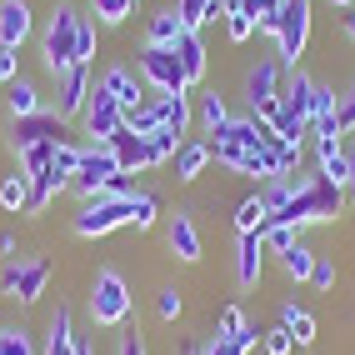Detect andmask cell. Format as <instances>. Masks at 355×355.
Here are the masks:
<instances>
[{"label": "cell", "instance_id": "1", "mask_svg": "<svg viewBox=\"0 0 355 355\" xmlns=\"http://www.w3.org/2000/svg\"><path fill=\"white\" fill-rule=\"evenodd\" d=\"M340 216H345V191H340V185H325V180L315 175V180H305V185H300V191H295L286 205H280V210H275L270 220H275V225H295V230H300V225L340 220Z\"/></svg>", "mask_w": 355, "mask_h": 355}, {"label": "cell", "instance_id": "2", "mask_svg": "<svg viewBox=\"0 0 355 355\" xmlns=\"http://www.w3.org/2000/svg\"><path fill=\"white\" fill-rule=\"evenodd\" d=\"M311 96H315V80L295 65L291 80H286V90H280V101H275V110L266 115L270 130H275L280 140H291V146H300V140H305V130H311Z\"/></svg>", "mask_w": 355, "mask_h": 355}, {"label": "cell", "instance_id": "3", "mask_svg": "<svg viewBox=\"0 0 355 355\" xmlns=\"http://www.w3.org/2000/svg\"><path fill=\"white\" fill-rule=\"evenodd\" d=\"M85 305H90V320H96L101 330H115V325H125V320H130L135 295H130V286H125V275L105 266V270H96V280H90Z\"/></svg>", "mask_w": 355, "mask_h": 355}, {"label": "cell", "instance_id": "4", "mask_svg": "<svg viewBox=\"0 0 355 355\" xmlns=\"http://www.w3.org/2000/svg\"><path fill=\"white\" fill-rule=\"evenodd\" d=\"M76 40H80V15H76L70 0H60L55 15H51V26H45V35H40V55H45V70H51V76L80 65L76 60Z\"/></svg>", "mask_w": 355, "mask_h": 355}, {"label": "cell", "instance_id": "5", "mask_svg": "<svg viewBox=\"0 0 355 355\" xmlns=\"http://www.w3.org/2000/svg\"><path fill=\"white\" fill-rule=\"evenodd\" d=\"M130 216H135V196H96V200H85L76 210L70 230H76L80 241H101V235L130 225Z\"/></svg>", "mask_w": 355, "mask_h": 355}, {"label": "cell", "instance_id": "6", "mask_svg": "<svg viewBox=\"0 0 355 355\" xmlns=\"http://www.w3.org/2000/svg\"><path fill=\"white\" fill-rule=\"evenodd\" d=\"M135 76L146 80V90H155V96H191V85H185L180 60H175L171 45H140Z\"/></svg>", "mask_w": 355, "mask_h": 355}, {"label": "cell", "instance_id": "7", "mask_svg": "<svg viewBox=\"0 0 355 355\" xmlns=\"http://www.w3.org/2000/svg\"><path fill=\"white\" fill-rule=\"evenodd\" d=\"M311 6L315 0H286L280 6V31H275V60L295 70L300 55H305V45H311Z\"/></svg>", "mask_w": 355, "mask_h": 355}, {"label": "cell", "instance_id": "8", "mask_svg": "<svg viewBox=\"0 0 355 355\" xmlns=\"http://www.w3.org/2000/svg\"><path fill=\"white\" fill-rule=\"evenodd\" d=\"M115 175H125L121 160H115V150L90 140V146L80 150V171L70 175V191H76L80 200H96V196H105V185H110Z\"/></svg>", "mask_w": 355, "mask_h": 355}, {"label": "cell", "instance_id": "9", "mask_svg": "<svg viewBox=\"0 0 355 355\" xmlns=\"http://www.w3.org/2000/svg\"><path fill=\"white\" fill-rule=\"evenodd\" d=\"M51 286V260L35 255V260H6V270H0V291L20 305H35Z\"/></svg>", "mask_w": 355, "mask_h": 355}, {"label": "cell", "instance_id": "10", "mask_svg": "<svg viewBox=\"0 0 355 355\" xmlns=\"http://www.w3.org/2000/svg\"><path fill=\"white\" fill-rule=\"evenodd\" d=\"M280 60H270V55H260L250 70H245V105L255 110V115H270L275 110V101H280Z\"/></svg>", "mask_w": 355, "mask_h": 355}, {"label": "cell", "instance_id": "11", "mask_svg": "<svg viewBox=\"0 0 355 355\" xmlns=\"http://www.w3.org/2000/svg\"><path fill=\"white\" fill-rule=\"evenodd\" d=\"M121 125H125V110L115 105V96L105 85H96V90H90V105H85V135L96 140V146H110Z\"/></svg>", "mask_w": 355, "mask_h": 355}, {"label": "cell", "instance_id": "12", "mask_svg": "<svg viewBox=\"0 0 355 355\" xmlns=\"http://www.w3.org/2000/svg\"><path fill=\"white\" fill-rule=\"evenodd\" d=\"M90 65H70V70H60L55 76V115L60 121H76V115H85V105H90Z\"/></svg>", "mask_w": 355, "mask_h": 355}, {"label": "cell", "instance_id": "13", "mask_svg": "<svg viewBox=\"0 0 355 355\" xmlns=\"http://www.w3.org/2000/svg\"><path fill=\"white\" fill-rule=\"evenodd\" d=\"M70 135V121H60L55 110H40V115H26V121L10 125V140L15 150H31V146H55V140Z\"/></svg>", "mask_w": 355, "mask_h": 355}, {"label": "cell", "instance_id": "14", "mask_svg": "<svg viewBox=\"0 0 355 355\" xmlns=\"http://www.w3.org/2000/svg\"><path fill=\"white\" fill-rule=\"evenodd\" d=\"M165 245H171V255L180 260V266H196L200 260V225L191 210H175L171 225H165Z\"/></svg>", "mask_w": 355, "mask_h": 355}, {"label": "cell", "instance_id": "15", "mask_svg": "<svg viewBox=\"0 0 355 355\" xmlns=\"http://www.w3.org/2000/svg\"><path fill=\"white\" fill-rule=\"evenodd\" d=\"M101 85L115 96V105H121V110H135V105L150 101V96H146V80L135 76V65H110L105 76H101Z\"/></svg>", "mask_w": 355, "mask_h": 355}, {"label": "cell", "instance_id": "16", "mask_svg": "<svg viewBox=\"0 0 355 355\" xmlns=\"http://www.w3.org/2000/svg\"><path fill=\"white\" fill-rule=\"evenodd\" d=\"M260 270H266V241H260V230H250V235H241V245H235V280H241L245 291H255Z\"/></svg>", "mask_w": 355, "mask_h": 355}, {"label": "cell", "instance_id": "17", "mask_svg": "<svg viewBox=\"0 0 355 355\" xmlns=\"http://www.w3.org/2000/svg\"><path fill=\"white\" fill-rule=\"evenodd\" d=\"M31 6L26 0H0V45H10V51H20V45L31 40Z\"/></svg>", "mask_w": 355, "mask_h": 355}, {"label": "cell", "instance_id": "18", "mask_svg": "<svg viewBox=\"0 0 355 355\" xmlns=\"http://www.w3.org/2000/svg\"><path fill=\"white\" fill-rule=\"evenodd\" d=\"M175 60H180V76H185V85H200V80H205V65H210V51H205V40H200V31H185V35L175 40Z\"/></svg>", "mask_w": 355, "mask_h": 355}, {"label": "cell", "instance_id": "19", "mask_svg": "<svg viewBox=\"0 0 355 355\" xmlns=\"http://www.w3.org/2000/svg\"><path fill=\"white\" fill-rule=\"evenodd\" d=\"M26 175V171H20ZM31 180V200H26V216H40L45 205H51L60 191H70V175H60L55 165H45V171H35V175H26Z\"/></svg>", "mask_w": 355, "mask_h": 355}, {"label": "cell", "instance_id": "20", "mask_svg": "<svg viewBox=\"0 0 355 355\" xmlns=\"http://www.w3.org/2000/svg\"><path fill=\"white\" fill-rule=\"evenodd\" d=\"M110 150H115V160H121V171L125 175H135V171H150V146H146V135H135V130H115V140H110Z\"/></svg>", "mask_w": 355, "mask_h": 355}, {"label": "cell", "instance_id": "21", "mask_svg": "<svg viewBox=\"0 0 355 355\" xmlns=\"http://www.w3.org/2000/svg\"><path fill=\"white\" fill-rule=\"evenodd\" d=\"M6 110H10V121H26V115H40L45 110V96H40V85L26 80V76H15L6 85Z\"/></svg>", "mask_w": 355, "mask_h": 355}, {"label": "cell", "instance_id": "22", "mask_svg": "<svg viewBox=\"0 0 355 355\" xmlns=\"http://www.w3.org/2000/svg\"><path fill=\"white\" fill-rule=\"evenodd\" d=\"M210 160H216V155H210V140H185V146L175 150V160H171L175 165V180H185V185L200 180Z\"/></svg>", "mask_w": 355, "mask_h": 355}, {"label": "cell", "instance_id": "23", "mask_svg": "<svg viewBox=\"0 0 355 355\" xmlns=\"http://www.w3.org/2000/svg\"><path fill=\"white\" fill-rule=\"evenodd\" d=\"M155 110H160V125H165V130H175L180 140L191 135V125H196L191 96H155Z\"/></svg>", "mask_w": 355, "mask_h": 355}, {"label": "cell", "instance_id": "24", "mask_svg": "<svg viewBox=\"0 0 355 355\" xmlns=\"http://www.w3.org/2000/svg\"><path fill=\"white\" fill-rule=\"evenodd\" d=\"M180 35H185V26H180L175 6H160V10L150 15V26H146V45H171V51H175Z\"/></svg>", "mask_w": 355, "mask_h": 355}, {"label": "cell", "instance_id": "25", "mask_svg": "<svg viewBox=\"0 0 355 355\" xmlns=\"http://www.w3.org/2000/svg\"><path fill=\"white\" fill-rule=\"evenodd\" d=\"M196 121H200V130H205V135H216V130H225V121H230V105H225V96H220V90H200Z\"/></svg>", "mask_w": 355, "mask_h": 355}, {"label": "cell", "instance_id": "26", "mask_svg": "<svg viewBox=\"0 0 355 355\" xmlns=\"http://www.w3.org/2000/svg\"><path fill=\"white\" fill-rule=\"evenodd\" d=\"M175 15H180L185 31H200L216 15H225V0H175Z\"/></svg>", "mask_w": 355, "mask_h": 355}, {"label": "cell", "instance_id": "27", "mask_svg": "<svg viewBox=\"0 0 355 355\" xmlns=\"http://www.w3.org/2000/svg\"><path fill=\"white\" fill-rule=\"evenodd\" d=\"M280 325H286L291 336H295V345H315V315H311V311H300L295 300L280 305Z\"/></svg>", "mask_w": 355, "mask_h": 355}, {"label": "cell", "instance_id": "28", "mask_svg": "<svg viewBox=\"0 0 355 355\" xmlns=\"http://www.w3.org/2000/svg\"><path fill=\"white\" fill-rule=\"evenodd\" d=\"M266 220H270V210H266V200H260V191H255V196H245L241 205H235V230H241V235L266 230Z\"/></svg>", "mask_w": 355, "mask_h": 355}, {"label": "cell", "instance_id": "29", "mask_svg": "<svg viewBox=\"0 0 355 355\" xmlns=\"http://www.w3.org/2000/svg\"><path fill=\"white\" fill-rule=\"evenodd\" d=\"M220 20H225V40H230V45H245V40L255 35V20L245 15L241 0H225V15H220Z\"/></svg>", "mask_w": 355, "mask_h": 355}, {"label": "cell", "instance_id": "30", "mask_svg": "<svg viewBox=\"0 0 355 355\" xmlns=\"http://www.w3.org/2000/svg\"><path fill=\"white\" fill-rule=\"evenodd\" d=\"M26 200H31V180L26 175H6V180H0V210L26 216Z\"/></svg>", "mask_w": 355, "mask_h": 355}, {"label": "cell", "instance_id": "31", "mask_svg": "<svg viewBox=\"0 0 355 355\" xmlns=\"http://www.w3.org/2000/svg\"><path fill=\"white\" fill-rule=\"evenodd\" d=\"M146 146H150V171H155V165H171V160H175V150L185 146V140H180L175 130H165V125H160L155 135H146Z\"/></svg>", "mask_w": 355, "mask_h": 355}, {"label": "cell", "instance_id": "32", "mask_svg": "<svg viewBox=\"0 0 355 355\" xmlns=\"http://www.w3.org/2000/svg\"><path fill=\"white\" fill-rule=\"evenodd\" d=\"M280 270H286L291 280H311V270H315V250H311V245H291L286 255H280Z\"/></svg>", "mask_w": 355, "mask_h": 355}, {"label": "cell", "instance_id": "33", "mask_svg": "<svg viewBox=\"0 0 355 355\" xmlns=\"http://www.w3.org/2000/svg\"><path fill=\"white\" fill-rule=\"evenodd\" d=\"M90 15H96L101 26H125L135 15V0H90Z\"/></svg>", "mask_w": 355, "mask_h": 355}, {"label": "cell", "instance_id": "34", "mask_svg": "<svg viewBox=\"0 0 355 355\" xmlns=\"http://www.w3.org/2000/svg\"><path fill=\"white\" fill-rule=\"evenodd\" d=\"M0 355H35V336L26 325H6L0 330Z\"/></svg>", "mask_w": 355, "mask_h": 355}, {"label": "cell", "instance_id": "35", "mask_svg": "<svg viewBox=\"0 0 355 355\" xmlns=\"http://www.w3.org/2000/svg\"><path fill=\"white\" fill-rule=\"evenodd\" d=\"M260 241H266V250L286 255L291 245H300V230H295V225H275V220H266V230H260Z\"/></svg>", "mask_w": 355, "mask_h": 355}, {"label": "cell", "instance_id": "36", "mask_svg": "<svg viewBox=\"0 0 355 355\" xmlns=\"http://www.w3.org/2000/svg\"><path fill=\"white\" fill-rule=\"evenodd\" d=\"M125 130H135V135H155V130H160V110H155V101L125 110Z\"/></svg>", "mask_w": 355, "mask_h": 355}, {"label": "cell", "instance_id": "37", "mask_svg": "<svg viewBox=\"0 0 355 355\" xmlns=\"http://www.w3.org/2000/svg\"><path fill=\"white\" fill-rule=\"evenodd\" d=\"M160 220V196L155 191H135V216H130V225L135 230H150Z\"/></svg>", "mask_w": 355, "mask_h": 355}, {"label": "cell", "instance_id": "38", "mask_svg": "<svg viewBox=\"0 0 355 355\" xmlns=\"http://www.w3.org/2000/svg\"><path fill=\"white\" fill-rule=\"evenodd\" d=\"M180 311H185V295H180L175 286H165V291L155 295V315H160L165 325H171V320H180Z\"/></svg>", "mask_w": 355, "mask_h": 355}, {"label": "cell", "instance_id": "39", "mask_svg": "<svg viewBox=\"0 0 355 355\" xmlns=\"http://www.w3.org/2000/svg\"><path fill=\"white\" fill-rule=\"evenodd\" d=\"M336 110H340V96H336L330 85H320V80H315V96H311V125L320 121V115H336Z\"/></svg>", "mask_w": 355, "mask_h": 355}, {"label": "cell", "instance_id": "40", "mask_svg": "<svg viewBox=\"0 0 355 355\" xmlns=\"http://www.w3.org/2000/svg\"><path fill=\"white\" fill-rule=\"evenodd\" d=\"M241 330H245V311L241 305H225L220 320H216V340H230V336H241Z\"/></svg>", "mask_w": 355, "mask_h": 355}, {"label": "cell", "instance_id": "41", "mask_svg": "<svg viewBox=\"0 0 355 355\" xmlns=\"http://www.w3.org/2000/svg\"><path fill=\"white\" fill-rule=\"evenodd\" d=\"M80 150H85V146H70V140H60L55 155H51V165H55L60 175H76V171H80Z\"/></svg>", "mask_w": 355, "mask_h": 355}, {"label": "cell", "instance_id": "42", "mask_svg": "<svg viewBox=\"0 0 355 355\" xmlns=\"http://www.w3.org/2000/svg\"><path fill=\"white\" fill-rule=\"evenodd\" d=\"M260 345H266V355H291L295 350V336H291L286 325H270L266 336H260Z\"/></svg>", "mask_w": 355, "mask_h": 355}, {"label": "cell", "instance_id": "43", "mask_svg": "<svg viewBox=\"0 0 355 355\" xmlns=\"http://www.w3.org/2000/svg\"><path fill=\"white\" fill-rule=\"evenodd\" d=\"M96 26H90V20H80V40H76V60L80 65H90V60H96Z\"/></svg>", "mask_w": 355, "mask_h": 355}, {"label": "cell", "instance_id": "44", "mask_svg": "<svg viewBox=\"0 0 355 355\" xmlns=\"http://www.w3.org/2000/svg\"><path fill=\"white\" fill-rule=\"evenodd\" d=\"M311 286H315V291H336V260H325V255H315Z\"/></svg>", "mask_w": 355, "mask_h": 355}, {"label": "cell", "instance_id": "45", "mask_svg": "<svg viewBox=\"0 0 355 355\" xmlns=\"http://www.w3.org/2000/svg\"><path fill=\"white\" fill-rule=\"evenodd\" d=\"M121 355H150V350H146V336H140V325H125V330H121Z\"/></svg>", "mask_w": 355, "mask_h": 355}, {"label": "cell", "instance_id": "46", "mask_svg": "<svg viewBox=\"0 0 355 355\" xmlns=\"http://www.w3.org/2000/svg\"><path fill=\"white\" fill-rule=\"evenodd\" d=\"M260 336H266V330H255V325H245V330H241V336H230V340H225V345H230V350H235V355H250V350H255V340H260Z\"/></svg>", "mask_w": 355, "mask_h": 355}, {"label": "cell", "instance_id": "47", "mask_svg": "<svg viewBox=\"0 0 355 355\" xmlns=\"http://www.w3.org/2000/svg\"><path fill=\"white\" fill-rule=\"evenodd\" d=\"M20 76V55L10 51V45H0V85H10Z\"/></svg>", "mask_w": 355, "mask_h": 355}, {"label": "cell", "instance_id": "48", "mask_svg": "<svg viewBox=\"0 0 355 355\" xmlns=\"http://www.w3.org/2000/svg\"><path fill=\"white\" fill-rule=\"evenodd\" d=\"M336 115H340V130L350 135V130H355V85H350L345 96H340V110H336Z\"/></svg>", "mask_w": 355, "mask_h": 355}, {"label": "cell", "instance_id": "49", "mask_svg": "<svg viewBox=\"0 0 355 355\" xmlns=\"http://www.w3.org/2000/svg\"><path fill=\"white\" fill-rule=\"evenodd\" d=\"M200 355H235V350H230V345H225V340H216V336H210V340H205V345H200Z\"/></svg>", "mask_w": 355, "mask_h": 355}, {"label": "cell", "instance_id": "50", "mask_svg": "<svg viewBox=\"0 0 355 355\" xmlns=\"http://www.w3.org/2000/svg\"><path fill=\"white\" fill-rule=\"evenodd\" d=\"M0 255H6V260L15 255V230H0Z\"/></svg>", "mask_w": 355, "mask_h": 355}, {"label": "cell", "instance_id": "51", "mask_svg": "<svg viewBox=\"0 0 355 355\" xmlns=\"http://www.w3.org/2000/svg\"><path fill=\"white\" fill-rule=\"evenodd\" d=\"M340 26H345V35H350V40H355V6H350V10H345V15H340Z\"/></svg>", "mask_w": 355, "mask_h": 355}, {"label": "cell", "instance_id": "52", "mask_svg": "<svg viewBox=\"0 0 355 355\" xmlns=\"http://www.w3.org/2000/svg\"><path fill=\"white\" fill-rule=\"evenodd\" d=\"M345 196L355 200V150H350V180H345Z\"/></svg>", "mask_w": 355, "mask_h": 355}, {"label": "cell", "instance_id": "53", "mask_svg": "<svg viewBox=\"0 0 355 355\" xmlns=\"http://www.w3.org/2000/svg\"><path fill=\"white\" fill-rule=\"evenodd\" d=\"M76 355H96V345H90V340H80V345H76Z\"/></svg>", "mask_w": 355, "mask_h": 355}, {"label": "cell", "instance_id": "54", "mask_svg": "<svg viewBox=\"0 0 355 355\" xmlns=\"http://www.w3.org/2000/svg\"><path fill=\"white\" fill-rule=\"evenodd\" d=\"M330 6H340V10H350V6H355V0H330Z\"/></svg>", "mask_w": 355, "mask_h": 355}, {"label": "cell", "instance_id": "55", "mask_svg": "<svg viewBox=\"0 0 355 355\" xmlns=\"http://www.w3.org/2000/svg\"><path fill=\"white\" fill-rule=\"evenodd\" d=\"M185 355H200V345H185Z\"/></svg>", "mask_w": 355, "mask_h": 355}]
</instances>
